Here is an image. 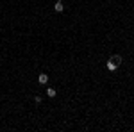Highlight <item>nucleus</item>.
<instances>
[{"label":"nucleus","instance_id":"obj_3","mask_svg":"<svg viewBox=\"0 0 134 132\" xmlns=\"http://www.w3.org/2000/svg\"><path fill=\"white\" fill-rule=\"evenodd\" d=\"M54 9H55V13H63V9H64V7H63V2H61V0H57V2H55Z\"/></svg>","mask_w":134,"mask_h":132},{"label":"nucleus","instance_id":"obj_5","mask_svg":"<svg viewBox=\"0 0 134 132\" xmlns=\"http://www.w3.org/2000/svg\"><path fill=\"white\" fill-rule=\"evenodd\" d=\"M116 68H118V66H116V64H114V62H111V61H107V70H111V71H114V70H116Z\"/></svg>","mask_w":134,"mask_h":132},{"label":"nucleus","instance_id":"obj_4","mask_svg":"<svg viewBox=\"0 0 134 132\" xmlns=\"http://www.w3.org/2000/svg\"><path fill=\"white\" fill-rule=\"evenodd\" d=\"M47 95H48V96H50V98H54V96H55V95H57V91H55V89H54V88H48V89H47Z\"/></svg>","mask_w":134,"mask_h":132},{"label":"nucleus","instance_id":"obj_6","mask_svg":"<svg viewBox=\"0 0 134 132\" xmlns=\"http://www.w3.org/2000/svg\"><path fill=\"white\" fill-rule=\"evenodd\" d=\"M34 102L36 104H41V96H34Z\"/></svg>","mask_w":134,"mask_h":132},{"label":"nucleus","instance_id":"obj_2","mask_svg":"<svg viewBox=\"0 0 134 132\" xmlns=\"http://www.w3.org/2000/svg\"><path fill=\"white\" fill-rule=\"evenodd\" d=\"M38 82H40V84H47V82H48V75H47V73H40Z\"/></svg>","mask_w":134,"mask_h":132},{"label":"nucleus","instance_id":"obj_1","mask_svg":"<svg viewBox=\"0 0 134 132\" xmlns=\"http://www.w3.org/2000/svg\"><path fill=\"white\" fill-rule=\"evenodd\" d=\"M109 61L114 62L116 66H120V64H122V55H111V57H109Z\"/></svg>","mask_w":134,"mask_h":132}]
</instances>
